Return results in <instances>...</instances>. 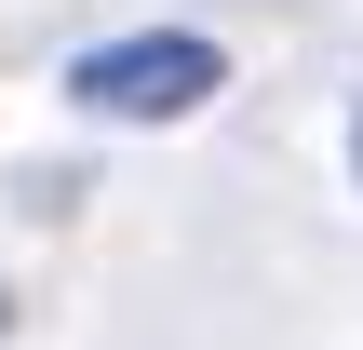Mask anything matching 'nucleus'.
I'll list each match as a JSON object with an SVG mask.
<instances>
[{
    "label": "nucleus",
    "mask_w": 363,
    "mask_h": 350,
    "mask_svg": "<svg viewBox=\"0 0 363 350\" xmlns=\"http://www.w3.org/2000/svg\"><path fill=\"white\" fill-rule=\"evenodd\" d=\"M350 175H363V121H350Z\"/></svg>",
    "instance_id": "nucleus-2"
},
{
    "label": "nucleus",
    "mask_w": 363,
    "mask_h": 350,
    "mask_svg": "<svg viewBox=\"0 0 363 350\" xmlns=\"http://www.w3.org/2000/svg\"><path fill=\"white\" fill-rule=\"evenodd\" d=\"M0 337H13V297H0Z\"/></svg>",
    "instance_id": "nucleus-3"
},
{
    "label": "nucleus",
    "mask_w": 363,
    "mask_h": 350,
    "mask_svg": "<svg viewBox=\"0 0 363 350\" xmlns=\"http://www.w3.org/2000/svg\"><path fill=\"white\" fill-rule=\"evenodd\" d=\"M67 94H81L94 121H189L202 94H229V54L189 40V27H135V40H94V54L67 67Z\"/></svg>",
    "instance_id": "nucleus-1"
}]
</instances>
